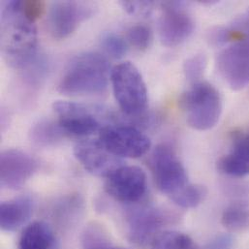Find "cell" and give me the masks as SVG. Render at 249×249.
Here are the masks:
<instances>
[{
	"instance_id": "obj_2",
	"label": "cell",
	"mask_w": 249,
	"mask_h": 249,
	"mask_svg": "<svg viewBox=\"0 0 249 249\" xmlns=\"http://www.w3.org/2000/svg\"><path fill=\"white\" fill-rule=\"evenodd\" d=\"M108 60L96 53L75 57L59 82L57 90L65 95H93L103 93L111 76Z\"/></svg>"
},
{
	"instance_id": "obj_22",
	"label": "cell",
	"mask_w": 249,
	"mask_h": 249,
	"mask_svg": "<svg viewBox=\"0 0 249 249\" xmlns=\"http://www.w3.org/2000/svg\"><path fill=\"white\" fill-rule=\"evenodd\" d=\"M84 249H109L113 246L104 230L96 224L89 225L83 234Z\"/></svg>"
},
{
	"instance_id": "obj_28",
	"label": "cell",
	"mask_w": 249,
	"mask_h": 249,
	"mask_svg": "<svg viewBox=\"0 0 249 249\" xmlns=\"http://www.w3.org/2000/svg\"><path fill=\"white\" fill-rule=\"evenodd\" d=\"M236 34H238V32H234L227 28L215 27L209 32L208 40L213 45H221L235 38Z\"/></svg>"
},
{
	"instance_id": "obj_23",
	"label": "cell",
	"mask_w": 249,
	"mask_h": 249,
	"mask_svg": "<svg viewBox=\"0 0 249 249\" xmlns=\"http://www.w3.org/2000/svg\"><path fill=\"white\" fill-rule=\"evenodd\" d=\"M127 42L139 51H145L151 43L152 33L148 26L137 24L130 27L126 33Z\"/></svg>"
},
{
	"instance_id": "obj_13",
	"label": "cell",
	"mask_w": 249,
	"mask_h": 249,
	"mask_svg": "<svg viewBox=\"0 0 249 249\" xmlns=\"http://www.w3.org/2000/svg\"><path fill=\"white\" fill-rule=\"evenodd\" d=\"M74 154L89 173L100 178H109L124 166L122 158L110 152L99 140L78 142L74 147Z\"/></svg>"
},
{
	"instance_id": "obj_17",
	"label": "cell",
	"mask_w": 249,
	"mask_h": 249,
	"mask_svg": "<svg viewBox=\"0 0 249 249\" xmlns=\"http://www.w3.org/2000/svg\"><path fill=\"white\" fill-rule=\"evenodd\" d=\"M18 249H58V243L52 227L43 221L29 224L18 240Z\"/></svg>"
},
{
	"instance_id": "obj_24",
	"label": "cell",
	"mask_w": 249,
	"mask_h": 249,
	"mask_svg": "<svg viewBox=\"0 0 249 249\" xmlns=\"http://www.w3.org/2000/svg\"><path fill=\"white\" fill-rule=\"evenodd\" d=\"M207 57L204 53H197L188 57L183 63V73L185 78L195 84L200 82L206 68H207Z\"/></svg>"
},
{
	"instance_id": "obj_10",
	"label": "cell",
	"mask_w": 249,
	"mask_h": 249,
	"mask_svg": "<svg viewBox=\"0 0 249 249\" xmlns=\"http://www.w3.org/2000/svg\"><path fill=\"white\" fill-rule=\"evenodd\" d=\"M128 236L138 246L152 243L159 231L169 222L171 216L162 209L142 206L131 210L127 214Z\"/></svg>"
},
{
	"instance_id": "obj_26",
	"label": "cell",
	"mask_w": 249,
	"mask_h": 249,
	"mask_svg": "<svg viewBox=\"0 0 249 249\" xmlns=\"http://www.w3.org/2000/svg\"><path fill=\"white\" fill-rule=\"evenodd\" d=\"M20 9L24 17L34 22L44 15L46 4L43 1H20Z\"/></svg>"
},
{
	"instance_id": "obj_8",
	"label": "cell",
	"mask_w": 249,
	"mask_h": 249,
	"mask_svg": "<svg viewBox=\"0 0 249 249\" xmlns=\"http://www.w3.org/2000/svg\"><path fill=\"white\" fill-rule=\"evenodd\" d=\"M95 10V5L90 2L56 1L52 4L48 14V30L54 39H65L89 18Z\"/></svg>"
},
{
	"instance_id": "obj_9",
	"label": "cell",
	"mask_w": 249,
	"mask_h": 249,
	"mask_svg": "<svg viewBox=\"0 0 249 249\" xmlns=\"http://www.w3.org/2000/svg\"><path fill=\"white\" fill-rule=\"evenodd\" d=\"M219 74L233 90L249 84V38H243L223 50L217 58Z\"/></svg>"
},
{
	"instance_id": "obj_29",
	"label": "cell",
	"mask_w": 249,
	"mask_h": 249,
	"mask_svg": "<svg viewBox=\"0 0 249 249\" xmlns=\"http://www.w3.org/2000/svg\"><path fill=\"white\" fill-rule=\"evenodd\" d=\"M235 240L230 234H221L213 238L206 247V249H233Z\"/></svg>"
},
{
	"instance_id": "obj_5",
	"label": "cell",
	"mask_w": 249,
	"mask_h": 249,
	"mask_svg": "<svg viewBox=\"0 0 249 249\" xmlns=\"http://www.w3.org/2000/svg\"><path fill=\"white\" fill-rule=\"evenodd\" d=\"M53 107L58 116V124L66 135L89 136L95 134L104 127L103 122L114 118L109 110L96 105L56 101Z\"/></svg>"
},
{
	"instance_id": "obj_25",
	"label": "cell",
	"mask_w": 249,
	"mask_h": 249,
	"mask_svg": "<svg viewBox=\"0 0 249 249\" xmlns=\"http://www.w3.org/2000/svg\"><path fill=\"white\" fill-rule=\"evenodd\" d=\"M101 44L106 53L114 58H122L127 53L126 41L115 33L105 34L102 37Z\"/></svg>"
},
{
	"instance_id": "obj_19",
	"label": "cell",
	"mask_w": 249,
	"mask_h": 249,
	"mask_svg": "<svg viewBox=\"0 0 249 249\" xmlns=\"http://www.w3.org/2000/svg\"><path fill=\"white\" fill-rule=\"evenodd\" d=\"M66 133L60 125L50 121H42L34 125L30 131L31 141L40 146H50L60 142Z\"/></svg>"
},
{
	"instance_id": "obj_15",
	"label": "cell",
	"mask_w": 249,
	"mask_h": 249,
	"mask_svg": "<svg viewBox=\"0 0 249 249\" xmlns=\"http://www.w3.org/2000/svg\"><path fill=\"white\" fill-rule=\"evenodd\" d=\"M217 169L224 175L243 178L249 175V129L234 135L230 151L217 161Z\"/></svg>"
},
{
	"instance_id": "obj_1",
	"label": "cell",
	"mask_w": 249,
	"mask_h": 249,
	"mask_svg": "<svg viewBox=\"0 0 249 249\" xmlns=\"http://www.w3.org/2000/svg\"><path fill=\"white\" fill-rule=\"evenodd\" d=\"M37 49L34 22L24 17L20 1H9L1 12V52L9 65L26 67L33 60Z\"/></svg>"
},
{
	"instance_id": "obj_7",
	"label": "cell",
	"mask_w": 249,
	"mask_h": 249,
	"mask_svg": "<svg viewBox=\"0 0 249 249\" xmlns=\"http://www.w3.org/2000/svg\"><path fill=\"white\" fill-rule=\"evenodd\" d=\"M99 133L100 142L120 158H139L151 146L150 139L134 126L107 125Z\"/></svg>"
},
{
	"instance_id": "obj_18",
	"label": "cell",
	"mask_w": 249,
	"mask_h": 249,
	"mask_svg": "<svg viewBox=\"0 0 249 249\" xmlns=\"http://www.w3.org/2000/svg\"><path fill=\"white\" fill-rule=\"evenodd\" d=\"M221 223L230 232H242L249 227V206L245 202H235L223 212Z\"/></svg>"
},
{
	"instance_id": "obj_14",
	"label": "cell",
	"mask_w": 249,
	"mask_h": 249,
	"mask_svg": "<svg viewBox=\"0 0 249 249\" xmlns=\"http://www.w3.org/2000/svg\"><path fill=\"white\" fill-rule=\"evenodd\" d=\"M37 161L20 149H7L0 155V183L3 188L18 190L36 173Z\"/></svg>"
},
{
	"instance_id": "obj_3",
	"label": "cell",
	"mask_w": 249,
	"mask_h": 249,
	"mask_svg": "<svg viewBox=\"0 0 249 249\" xmlns=\"http://www.w3.org/2000/svg\"><path fill=\"white\" fill-rule=\"evenodd\" d=\"M186 123L198 131L213 128L222 114V99L218 90L208 82L193 84L179 98Z\"/></svg>"
},
{
	"instance_id": "obj_31",
	"label": "cell",
	"mask_w": 249,
	"mask_h": 249,
	"mask_svg": "<svg viewBox=\"0 0 249 249\" xmlns=\"http://www.w3.org/2000/svg\"><path fill=\"white\" fill-rule=\"evenodd\" d=\"M109 249H122V248H114V247H112V248H110Z\"/></svg>"
},
{
	"instance_id": "obj_12",
	"label": "cell",
	"mask_w": 249,
	"mask_h": 249,
	"mask_svg": "<svg viewBox=\"0 0 249 249\" xmlns=\"http://www.w3.org/2000/svg\"><path fill=\"white\" fill-rule=\"evenodd\" d=\"M146 175L137 166H123L107 178L105 189L115 200L122 203H136L145 194Z\"/></svg>"
},
{
	"instance_id": "obj_21",
	"label": "cell",
	"mask_w": 249,
	"mask_h": 249,
	"mask_svg": "<svg viewBox=\"0 0 249 249\" xmlns=\"http://www.w3.org/2000/svg\"><path fill=\"white\" fill-rule=\"evenodd\" d=\"M208 195V189L201 184L188 183L180 191L173 195L171 200L182 209H193L201 205Z\"/></svg>"
},
{
	"instance_id": "obj_20",
	"label": "cell",
	"mask_w": 249,
	"mask_h": 249,
	"mask_svg": "<svg viewBox=\"0 0 249 249\" xmlns=\"http://www.w3.org/2000/svg\"><path fill=\"white\" fill-rule=\"evenodd\" d=\"M150 246L151 249H200L189 236L178 231H165L158 234Z\"/></svg>"
},
{
	"instance_id": "obj_27",
	"label": "cell",
	"mask_w": 249,
	"mask_h": 249,
	"mask_svg": "<svg viewBox=\"0 0 249 249\" xmlns=\"http://www.w3.org/2000/svg\"><path fill=\"white\" fill-rule=\"evenodd\" d=\"M128 14L131 15H148L154 3L152 1H122L120 3Z\"/></svg>"
},
{
	"instance_id": "obj_4",
	"label": "cell",
	"mask_w": 249,
	"mask_h": 249,
	"mask_svg": "<svg viewBox=\"0 0 249 249\" xmlns=\"http://www.w3.org/2000/svg\"><path fill=\"white\" fill-rule=\"evenodd\" d=\"M116 100L125 115L139 117L147 108V89L142 74L131 62L117 65L111 73Z\"/></svg>"
},
{
	"instance_id": "obj_11",
	"label": "cell",
	"mask_w": 249,
	"mask_h": 249,
	"mask_svg": "<svg viewBox=\"0 0 249 249\" xmlns=\"http://www.w3.org/2000/svg\"><path fill=\"white\" fill-rule=\"evenodd\" d=\"M159 20L160 40L166 47H177L186 41L194 31V21L182 2H164Z\"/></svg>"
},
{
	"instance_id": "obj_6",
	"label": "cell",
	"mask_w": 249,
	"mask_h": 249,
	"mask_svg": "<svg viewBox=\"0 0 249 249\" xmlns=\"http://www.w3.org/2000/svg\"><path fill=\"white\" fill-rule=\"evenodd\" d=\"M149 166L157 188L169 197L188 184L185 168L175 150L168 144H159L154 148Z\"/></svg>"
},
{
	"instance_id": "obj_30",
	"label": "cell",
	"mask_w": 249,
	"mask_h": 249,
	"mask_svg": "<svg viewBox=\"0 0 249 249\" xmlns=\"http://www.w3.org/2000/svg\"><path fill=\"white\" fill-rule=\"evenodd\" d=\"M240 24H241V27H242V28H244V29L249 31V12L247 13V15L243 18V19H242V21L240 22Z\"/></svg>"
},
{
	"instance_id": "obj_16",
	"label": "cell",
	"mask_w": 249,
	"mask_h": 249,
	"mask_svg": "<svg viewBox=\"0 0 249 249\" xmlns=\"http://www.w3.org/2000/svg\"><path fill=\"white\" fill-rule=\"evenodd\" d=\"M33 202L28 196L18 197L0 206V227L5 232H14L23 226L31 217Z\"/></svg>"
}]
</instances>
